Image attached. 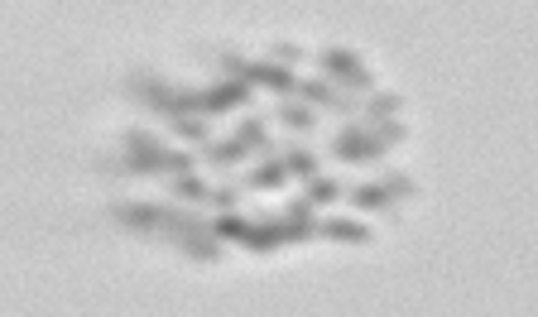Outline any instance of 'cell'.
<instances>
[{"instance_id":"6da1fadb","label":"cell","mask_w":538,"mask_h":317,"mask_svg":"<svg viewBox=\"0 0 538 317\" xmlns=\"http://www.w3.org/2000/svg\"><path fill=\"white\" fill-rule=\"evenodd\" d=\"M125 149H130V159L121 163L125 173H188V169H193V159H188V154L159 149L149 135H130V140H125Z\"/></svg>"},{"instance_id":"7a4b0ae2","label":"cell","mask_w":538,"mask_h":317,"mask_svg":"<svg viewBox=\"0 0 538 317\" xmlns=\"http://www.w3.org/2000/svg\"><path fill=\"white\" fill-rule=\"evenodd\" d=\"M399 135H404L399 125H390V130L375 125L370 135H361V130H342V135H336V154H342V159H356V163H361V159H380Z\"/></svg>"},{"instance_id":"3957f363","label":"cell","mask_w":538,"mask_h":317,"mask_svg":"<svg viewBox=\"0 0 538 317\" xmlns=\"http://www.w3.org/2000/svg\"><path fill=\"white\" fill-rule=\"evenodd\" d=\"M226 68L235 77H250V82H264V87L274 92H298V82L284 73V68H269V63H245V58H226Z\"/></svg>"},{"instance_id":"277c9868","label":"cell","mask_w":538,"mask_h":317,"mask_svg":"<svg viewBox=\"0 0 538 317\" xmlns=\"http://www.w3.org/2000/svg\"><path fill=\"white\" fill-rule=\"evenodd\" d=\"M260 140H264V121H245V130H241V135H235V140H226V144H216L207 159L216 163V169H231V163L241 159L250 144H260Z\"/></svg>"},{"instance_id":"5b68a950","label":"cell","mask_w":538,"mask_h":317,"mask_svg":"<svg viewBox=\"0 0 538 317\" xmlns=\"http://www.w3.org/2000/svg\"><path fill=\"white\" fill-rule=\"evenodd\" d=\"M323 68H327L332 77H342V87H356V92H370V87H375V82H370V73H365L351 54H342V48H332V54L323 58Z\"/></svg>"},{"instance_id":"8992f818","label":"cell","mask_w":538,"mask_h":317,"mask_svg":"<svg viewBox=\"0 0 538 317\" xmlns=\"http://www.w3.org/2000/svg\"><path fill=\"white\" fill-rule=\"evenodd\" d=\"M390 193H409V178L375 183V188H356V193H351V203H356V207H390V203H394Z\"/></svg>"},{"instance_id":"52a82bcc","label":"cell","mask_w":538,"mask_h":317,"mask_svg":"<svg viewBox=\"0 0 538 317\" xmlns=\"http://www.w3.org/2000/svg\"><path fill=\"white\" fill-rule=\"evenodd\" d=\"M289 173H294V169H289V159H279V163H260V169L250 173L245 183H250V188H279V183L289 178Z\"/></svg>"},{"instance_id":"ba28073f","label":"cell","mask_w":538,"mask_h":317,"mask_svg":"<svg viewBox=\"0 0 538 317\" xmlns=\"http://www.w3.org/2000/svg\"><path fill=\"white\" fill-rule=\"evenodd\" d=\"M327 236H336V241H370V231L356 226V222H327Z\"/></svg>"},{"instance_id":"9c48e42d","label":"cell","mask_w":538,"mask_h":317,"mask_svg":"<svg viewBox=\"0 0 538 317\" xmlns=\"http://www.w3.org/2000/svg\"><path fill=\"white\" fill-rule=\"evenodd\" d=\"M279 121L289 125V130H313V111H303V106H284V111H279Z\"/></svg>"},{"instance_id":"30bf717a","label":"cell","mask_w":538,"mask_h":317,"mask_svg":"<svg viewBox=\"0 0 538 317\" xmlns=\"http://www.w3.org/2000/svg\"><path fill=\"white\" fill-rule=\"evenodd\" d=\"M174 135H183V140H207V125L188 121V115H174Z\"/></svg>"},{"instance_id":"8fae6325","label":"cell","mask_w":538,"mask_h":317,"mask_svg":"<svg viewBox=\"0 0 538 317\" xmlns=\"http://www.w3.org/2000/svg\"><path fill=\"white\" fill-rule=\"evenodd\" d=\"M308 203H336V183H313Z\"/></svg>"}]
</instances>
